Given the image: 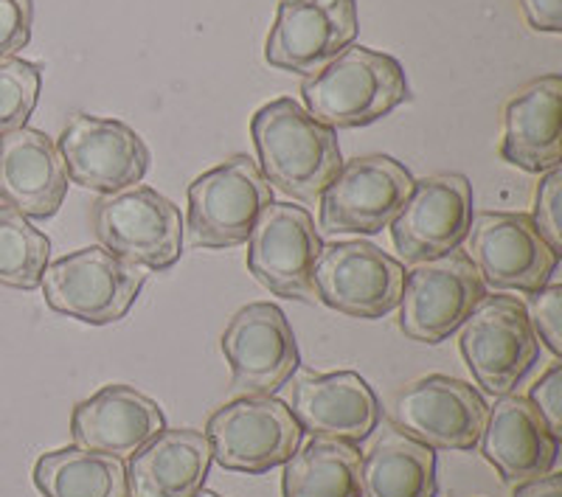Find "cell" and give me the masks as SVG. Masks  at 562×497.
<instances>
[{"label":"cell","mask_w":562,"mask_h":497,"mask_svg":"<svg viewBox=\"0 0 562 497\" xmlns=\"http://www.w3.org/2000/svg\"><path fill=\"white\" fill-rule=\"evenodd\" d=\"M501 158L543 174L562 160V77H540L520 88L501 115Z\"/></svg>","instance_id":"obj_22"},{"label":"cell","mask_w":562,"mask_h":497,"mask_svg":"<svg viewBox=\"0 0 562 497\" xmlns=\"http://www.w3.org/2000/svg\"><path fill=\"white\" fill-rule=\"evenodd\" d=\"M520 9L535 32H562V0H520Z\"/></svg>","instance_id":"obj_33"},{"label":"cell","mask_w":562,"mask_h":497,"mask_svg":"<svg viewBox=\"0 0 562 497\" xmlns=\"http://www.w3.org/2000/svg\"><path fill=\"white\" fill-rule=\"evenodd\" d=\"M34 0H0V59L18 57L32 39Z\"/></svg>","instance_id":"obj_31"},{"label":"cell","mask_w":562,"mask_h":497,"mask_svg":"<svg viewBox=\"0 0 562 497\" xmlns=\"http://www.w3.org/2000/svg\"><path fill=\"white\" fill-rule=\"evenodd\" d=\"M293 402L288 408L301 430L324 439L358 444L369 439L380 425V402L358 371H295Z\"/></svg>","instance_id":"obj_18"},{"label":"cell","mask_w":562,"mask_h":497,"mask_svg":"<svg viewBox=\"0 0 562 497\" xmlns=\"http://www.w3.org/2000/svg\"><path fill=\"white\" fill-rule=\"evenodd\" d=\"M321 248L324 242L307 208L270 203L248 236V270L270 293L315 304L313 268Z\"/></svg>","instance_id":"obj_13"},{"label":"cell","mask_w":562,"mask_h":497,"mask_svg":"<svg viewBox=\"0 0 562 497\" xmlns=\"http://www.w3.org/2000/svg\"><path fill=\"white\" fill-rule=\"evenodd\" d=\"M562 169H549L543 172L535 192V211H531V223L540 230L546 242L551 245L554 253H562Z\"/></svg>","instance_id":"obj_29"},{"label":"cell","mask_w":562,"mask_h":497,"mask_svg":"<svg viewBox=\"0 0 562 497\" xmlns=\"http://www.w3.org/2000/svg\"><path fill=\"white\" fill-rule=\"evenodd\" d=\"M34 486L43 497H130L127 466L122 459L82 447H63L40 455Z\"/></svg>","instance_id":"obj_26"},{"label":"cell","mask_w":562,"mask_h":497,"mask_svg":"<svg viewBox=\"0 0 562 497\" xmlns=\"http://www.w3.org/2000/svg\"><path fill=\"white\" fill-rule=\"evenodd\" d=\"M363 497H436L434 447L389 428L360 459Z\"/></svg>","instance_id":"obj_24"},{"label":"cell","mask_w":562,"mask_h":497,"mask_svg":"<svg viewBox=\"0 0 562 497\" xmlns=\"http://www.w3.org/2000/svg\"><path fill=\"white\" fill-rule=\"evenodd\" d=\"M473 223V185L464 174L414 180L411 197L391 219V239L405 262H428L459 250Z\"/></svg>","instance_id":"obj_16"},{"label":"cell","mask_w":562,"mask_h":497,"mask_svg":"<svg viewBox=\"0 0 562 497\" xmlns=\"http://www.w3.org/2000/svg\"><path fill=\"white\" fill-rule=\"evenodd\" d=\"M68 194V172L52 135L20 127L0 135V200L29 219L54 217Z\"/></svg>","instance_id":"obj_19"},{"label":"cell","mask_w":562,"mask_h":497,"mask_svg":"<svg viewBox=\"0 0 562 497\" xmlns=\"http://www.w3.org/2000/svg\"><path fill=\"white\" fill-rule=\"evenodd\" d=\"M147 284V273L102 245L68 253L45 268L40 287L54 313L90 326L122 320Z\"/></svg>","instance_id":"obj_3"},{"label":"cell","mask_w":562,"mask_h":497,"mask_svg":"<svg viewBox=\"0 0 562 497\" xmlns=\"http://www.w3.org/2000/svg\"><path fill=\"white\" fill-rule=\"evenodd\" d=\"M301 433L304 430L288 405L265 394L228 402L214 410L205 425L211 461H217L223 470L248 475H262L293 459Z\"/></svg>","instance_id":"obj_5"},{"label":"cell","mask_w":562,"mask_h":497,"mask_svg":"<svg viewBox=\"0 0 562 497\" xmlns=\"http://www.w3.org/2000/svg\"><path fill=\"white\" fill-rule=\"evenodd\" d=\"M192 497H223V495H217V492H209V489H200L198 495H192Z\"/></svg>","instance_id":"obj_35"},{"label":"cell","mask_w":562,"mask_h":497,"mask_svg":"<svg viewBox=\"0 0 562 497\" xmlns=\"http://www.w3.org/2000/svg\"><path fill=\"white\" fill-rule=\"evenodd\" d=\"M52 242L20 211L0 205V287H40Z\"/></svg>","instance_id":"obj_27"},{"label":"cell","mask_w":562,"mask_h":497,"mask_svg":"<svg viewBox=\"0 0 562 497\" xmlns=\"http://www.w3.org/2000/svg\"><path fill=\"white\" fill-rule=\"evenodd\" d=\"M43 74L29 59H0V135L26 127L40 99Z\"/></svg>","instance_id":"obj_28"},{"label":"cell","mask_w":562,"mask_h":497,"mask_svg":"<svg viewBox=\"0 0 562 497\" xmlns=\"http://www.w3.org/2000/svg\"><path fill=\"white\" fill-rule=\"evenodd\" d=\"M358 37L355 0H279L276 23L265 43L273 68L313 77Z\"/></svg>","instance_id":"obj_17"},{"label":"cell","mask_w":562,"mask_h":497,"mask_svg":"<svg viewBox=\"0 0 562 497\" xmlns=\"http://www.w3.org/2000/svg\"><path fill=\"white\" fill-rule=\"evenodd\" d=\"M467 259L490 287L529 295L543 290L560 264V253L551 250L531 217L495 211H484L470 223Z\"/></svg>","instance_id":"obj_11"},{"label":"cell","mask_w":562,"mask_h":497,"mask_svg":"<svg viewBox=\"0 0 562 497\" xmlns=\"http://www.w3.org/2000/svg\"><path fill=\"white\" fill-rule=\"evenodd\" d=\"M220 349L231 365L234 388L243 396H273L301 363L288 315L268 301L243 306L225 326Z\"/></svg>","instance_id":"obj_14"},{"label":"cell","mask_w":562,"mask_h":497,"mask_svg":"<svg viewBox=\"0 0 562 497\" xmlns=\"http://www.w3.org/2000/svg\"><path fill=\"white\" fill-rule=\"evenodd\" d=\"M281 497H363L360 450L349 441L313 436L284 461Z\"/></svg>","instance_id":"obj_25"},{"label":"cell","mask_w":562,"mask_h":497,"mask_svg":"<svg viewBox=\"0 0 562 497\" xmlns=\"http://www.w3.org/2000/svg\"><path fill=\"white\" fill-rule=\"evenodd\" d=\"M394 428L434 450H475L486 425V402L473 385L445 374L405 385L391 405Z\"/></svg>","instance_id":"obj_12"},{"label":"cell","mask_w":562,"mask_h":497,"mask_svg":"<svg viewBox=\"0 0 562 497\" xmlns=\"http://www.w3.org/2000/svg\"><path fill=\"white\" fill-rule=\"evenodd\" d=\"M414 178L391 155H366L340 166L321 192L326 234H380L411 197Z\"/></svg>","instance_id":"obj_10"},{"label":"cell","mask_w":562,"mask_h":497,"mask_svg":"<svg viewBox=\"0 0 562 497\" xmlns=\"http://www.w3.org/2000/svg\"><path fill=\"white\" fill-rule=\"evenodd\" d=\"M486 295L479 270L461 250L419 262L405 275L400 329L419 343H441Z\"/></svg>","instance_id":"obj_9"},{"label":"cell","mask_w":562,"mask_h":497,"mask_svg":"<svg viewBox=\"0 0 562 497\" xmlns=\"http://www.w3.org/2000/svg\"><path fill=\"white\" fill-rule=\"evenodd\" d=\"M273 203V185L248 155H234L189 185V236L198 248L248 242L256 219Z\"/></svg>","instance_id":"obj_6"},{"label":"cell","mask_w":562,"mask_h":497,"mask_svg":"<svg viewBox=\"0 0 562 497\" xmlns=\"http://www.w3.org/2000/svg\"><path fill=\"white\" fill-rule=\"evenodd\" d=\"M479 444L484 459L501 472V478L515 486L554 470L560 453V436L551 433L529 396L518 394H504L486 408Z\"/></svg>","instance_id":"obj_21"},{"label":"cell","mask_w":562,"mask_h":497,"mask_svg":"<svg viewBox=\"0 0 562 497\" xmlns=\"http://www.w3.org/2000/svg\"><path fill=\"white\" fill-rule=\"evenodd\" d=\"M529 402L537 408V414L543 416L551 433L562 439V363L551 365L540 376V383L531 385Z\"/></svg>","instance_id":"obj_32"},{"label":"cell","mask_w":562,"mask_h":497,"mask_svg":"<svg viewBox=\"0 0 562 497\" xmlns=\"http://www.w3.org/2000/svg\"><path fill=\"white\" fill-rule=\"evenodd\" d=\"M93 230L102 248L147 270H167L183 253V217L178 205L149 185L102 194L93 203Z\"/></svg>","instance_id":"obj_4"},{"label":"cell","mask_w":562,"mask_h":497,"mask_svg":"<svg viewBox=\"0 0 562 497\" xmlns=\"http://www.w3.org/2000/svg\"><path fill=\"white\" fill-rule=\"evenodd\" d=\"M526 315L537 338L549 346L554 358H562V284H546L531 293Z\"/></svg>","instance_id":"obj_30"},{"label":"cell","mask_w":562,"mask_h":497,"mask_svg":"<svg viewBox=\"0 0 562 497\" xmlns=\"http://www.w3.org/2000/svg\"><path fill=\"white\" fill-rule=\"evenodd\" d=\"M211 466V444L192 428L160 430L130 455V497H192L203 489Z\"/></svg>","instance_id":"obj_23"},{"label":"cell","mask_w":562,"mask_h":497,"mask_svg":"<svg viewBox=\"0 0 562 497\" xmlns=\"http://www.w3.org/2000/svg\"><path fill=\"white\" fill-rule=\"evenodd\" d=\"M164 428L167 419L158 402L122 383L104 385L70 414L74 444L122 461L138 453Z\"/></svg>","instance_id":"obj_20"},{"label":"cell","mask_w":562,"mask_h":497,"mask_svg":"<svg viewBox=\"0 0 562 497\" xmlns=\"http://www.w3.org/2000/svg\"><path fill=\"white\" fill-rule=\"evenodd\" d=\"M262 178L295 200L321 197L344 166L338 133L295 99L281 97L256 110L250 122Z\"/></svg>","instance_id":"obj_1"},{"label":"cell","mask_w":562,"mask_h":497,"mask_svg":"<svg viewBox=\"0 0 562 497\" xmlns=\"http://www.w3.org/2000/svg\"><path fill=\"white\" fill-rule=\"evenodd\" d=\"M307 113L333 129L366 127L408 102L403 65L366 45H349L301 82Z\"/></svg>","instance_id":"obj_2"},{"label":"cell","mask_w":562,"mask_h":497,"mask_svg":"<svg viewBox=\"0 0 562 497\" xmlns=\"http://www.w3.org/2000/svg\"><path fill=\"white\" fill-rule=\"evenodd\" d=\"M315 298L349 318L378 320L400 306L405 268L371 242L324 245L313 268Z\"/></svg>","instance_id":"obj_8"},{"label":"cell","mask_w":562,"mask_h":497,"mask_svg":"<svg viewBox=\"0 0 562 497\" xmlns=\"http://www.w3.org/2000/svg\"><path fill=\"white\" fill-rule=\"evenodd\" d=\"M57 149L68 180L99 194H115L138 185L149 166L144 138L124 122L102 115H70Z\"/></svg>","instance_id":"obj_15"},{"label":"cell","mask_w":562,"mask_h":497,"mask_svg":"<svg viewBox=\"0 0 562 497\" xmlns=\"http://www.w3.org/2000/svg\"><path fill=\"white\" fill-rule=\"evenodd\" d=\"M512 497H562V475L560 472H546L540 478L524 481L515 486Z\"/></svg>","instance_id":"obj_34"},{"label":"cell","mask_w":562,"mask_h":497,"mask_svg":"<svg viewBox=\"0 0 562 497\" xmlns=\"http://www.w3.org/2000/svg\"><path fill=\"white\" fill-rule=\"evenodd\" d=\"M459 329L461 354L492 396L512 394L540 351L526 306L512 295H484Z\"/></svg>","instance_id":"obj_7"}]
</instances>
